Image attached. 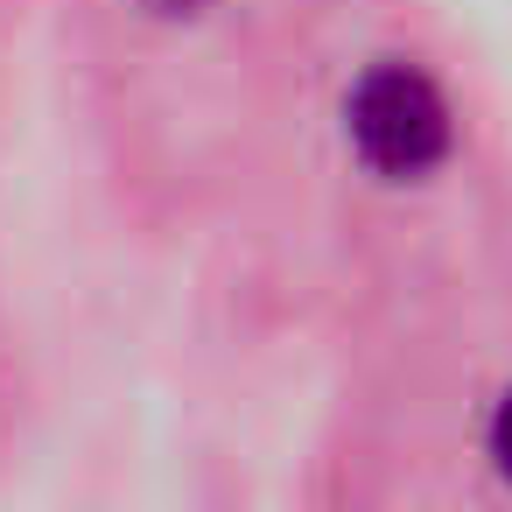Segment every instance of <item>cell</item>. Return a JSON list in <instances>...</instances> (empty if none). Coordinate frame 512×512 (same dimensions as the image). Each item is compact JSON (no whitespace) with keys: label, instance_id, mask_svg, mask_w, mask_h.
Instances as JSON below:
<instances>
[{"label":"cell","instance_id":"1","mask_svg":"<svg viewBox=\"0 0 512 512\" xmlns=\"http://www.w3.org/2000/svg\"><path fill=\"white\" fill-rule=\"evenodd\" d=\"M344 134L379 183H421L456 148V120H449L442 85L400 57H379L358 71V85L344 99Z\"/></svg>","mask_w":512,"mask_h":512},{"label":"cell","instance_id":"2","mask_svg":"<svg viewBox=\"0 0 512 512\" xmlns=\"http://www.w3.org/2000/svg\"><path fill=\"white\" fill-rule=\"evenodd\" d=\"M484 442H491V463H498V477L512 484V386L498 393V407H491V428H484Z\"/></svg>","mask_w":512,"mask_h":512},{"label":"cell","instance_id":"3","mask_svg":"<svg viewBox=\"0 0 512 512\" xmlns=\"http://www.w3.org/2000/svg\"><path fill=\"white\" fill-rule=\"evenodd\" d=\"M134 8H141V15H155V22H197L211 0H134Z\"/></svg>","mask_w":512,"mask_h":512}]
</instances>
